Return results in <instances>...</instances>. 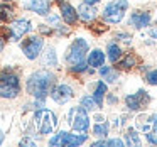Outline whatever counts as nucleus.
Masks as SVG:
<instances>
[{
    "instance_id": "nucleus-5",
    "label": "nucleus",
    "mask_w": 157,
    "mask_h": 147,
    "mask_svg": "<svg viewBox=\"0 0 157 147\" xmlns=\"http://www.w3.org/2000/svg\"><path fill=\"white\" fill-rule=\"evenodd\" d=\"M88 140V133L86 132H69V130H58V132H52L48 139V144L51 147H78L81 144H85Z\"/></svg>"
},
{
    "instance_id": "nucleus-6",
    "label": "nucleus",
    "mask_w": 157,
    "mask_h": 147,
    "mask_svg": "<svg viewBox=\"0 0 157 147\" xmlns=\"http://www.w3.org/2000/svg\"><path fill=\"white\" fill-rule=\"evenodd\" d=\"M34 29V22L27 17H14L10 22H7L5 25V39L10 42H19L22 37H25L27 34H31Z\"/></svg>"
},
{
    "instance_id": "nucleus-15",
    "label": "nucleus",
    "mask_w": 157,
    "mask_h": 147,
    "mask_svg": "<svg viewBox=\"0 0 157 147\" xmlns=\"http://www.w3.org/2000/svg\"><path fill=\"white\" fill-rule=\"evenodd\" d=\"M150 21H152L150 12L135 10V12H132L130 17H128V25H132L133 29H144V27H147V25L150 24Z\"/></svg>"
},
{
    "instance_id": "nucleus-8",
    "label": "nucleus",
    "mask_w": 157,
    "mask_h": 147,
    "mask_svg": "<svg viewBox=\"0 0 157 147\" xmlns=\"http://www.w3.org/2000/svg\"><path fill=\"white\" fill-rule=\"evenodd\" d=\"M130 2L128 0H112L103 7L101 19L106 24H120L122 19L125 17V12L128 10Z\"/></svg>"
},
{
    "instance_id": "nucleus-20",
    "label": "nucleus",
    "mask_w": 157,
    "mask_h": 147,
    "mask_svg": "<svg viewBox=\"0 0 157 147\" xmlns=\"http://www.w3.org/2000/svg\"><path fill=\"white\" fill-rule=\"evenodd\" d=\"M15 17V9L12 2H0V21L7 24Z\"/></svg>"
},
{
    "instance_id": "nucleus-12",
    "label": "nucleus",
    "mask_w": 157,
    "mask_h": 147,
    "mask_svg": "<svg viewBox=\"0 0 157 147\" xmlns=\"http://www.w3.org/2000/svg\"><path fill=\"white\" fill-rule=\"evenodd\" d=\"M149 102H150V96L145 90H139V91L130 93V95L125 96V106L128 112H137V110L144 108Z\"/></svg>"
},
{
    "instance_id": "nucleus-30",
    "label": "nucleus",
    "mask_w": 157,
    "mask_h": 147,
    "mask_svg": "<svg viewBox=\"0 0 157 147\" xmlns=\"http://www.w3.org/2000/svg\"><path fill=\"white\" fill-rule=\"evenodd\" d=\"M145 79H147V83H149V85L157 86V68L147 73V75H145Z\"/></svg>"
},
{
    "instance_id": "nucleus-10",
    "label": "nucleus",
    "mask_w": 157,
    "mask_h": 147,
    "mask_svg": "<svg viewBox=\"0 0 157 147\" xmlns=\"http://www.w3.org/2000/svg\"><path fill=\"white\" fill-rule=\"evenodd\" d=\"M49 98L56 103V105H66L75 98V88L66 81H56L52 85L51 91H49Z\"/></svg>"
},
{
    "instance_id": "nucleus-16",
    "label": "nucleus",
    "mask_w": 157,
    "mask_h": 147,
    "mask_svg": "<svg viewBox=\"0 0 157 147\" xmlns=\"http://www.w3.org/2000/svg\"><path fill=\"white\" fill-rule=\"evenodd\" d=\"M76 12H78V19L83 21L85 24H90V22H93L98 17V9L91 4H86V2L79 4L78 9H76Z\"/></svg>"
},
{
    "instance_id": "nucleus-24",
    "label": "nucleus",
    "mask_w": 157,
    "mask_h": 147,
    "mask_svg": "<svg viewBox=\"0 0 157 147\" xmlns=\"http://www.w3.org/2000/svg\"><path fill=\"white\" fill-rule=\"evenodd\" d=\"M123 142L127 144V145H137L139 147L140 144H142V140H140V135H139V132H137L135 129H127V133H125V140Z\"/></svg>"
},
{
    "instance_id": "nucleus-40",
    "label": "nucleus",
    "mask_w": 157,
    "mask_h": 147,
    "mask_svg": "<svg viewBox=\"0 0 157 147\" xmlns=\"http://www.w3.org/2000/svg\"><path fill=\"white\" fill-rule=\"evenodd\" d=\"M2 31H4V22L0 21V32H2Z\"/></svg>"
},
{
    "instance_id": "nucleus-27",
    "label": "nucleus",
    "mask_w": 157,
    "mask_h": 147,
    "mask_svg": "<svg viewBox=\"0 0 157 147\" xmlns=\"http://www.w3.org/2000/svg\"><path fill=\"white\" fill-rule=\"evenodd\" d=\"M118 63H120V66H122L123 69H130V68H133V66L137 64V58L133 54H127L125 58H120L118 59Z\"/></svg>"
},
{
    "instance_id": "nucleus-25",
    "label": "nucleus",
    "mask_w": 157,
    "mask_h": 147,
    "mask_svg": "<svg viewBox=\"0 0 157 147\" xmlns=\"http://www.w3.org/2000/svg\"><path fill=\"white\" fill-rule=\"evenodd\" d=\"M79 105H81L86 112H96V110L100 108V106L96 105V102L93 100L91 95H83L81 100H79Z\"/></svg>"
},
{
    "instance_id": "nucleus-4",
    "label": "nucleus",
    "mask_w": 157,
    "mask_h": 147,
    "mask_svg": "<svg viewBox=\"0 0 157 147\" xmlns=\"http://www.w3.org/2000/svg\"><path fill=\"white\" fill-rule=\"evenodd\" d=\"M22 93V79L17 71L10 68L0 69V98L15 100Z\"/></svg>"
},
{
    "instance_id": "nucleus-3",
    "label": "nucleus",
    "mask_w": 157,
    "mask_h": 147,
    "mask_svg": "<svg viewBox=\"0 0 157 147\" xmlns=\"http://www.w3.org/2000/svg\"><path fill=\"white\" fill-rule=\"evenodd\" d=\"M90 51V42L85 37H76L75 41L69 44L66 49L64 61L68 66V71L73 75H81V73L88 71V63H86V56Z\"/></svg>"
},
{
    "instance_id": "nucleus-31",
    "label": "nucleus",
    "mask_w": 157,
    "mask_h": 147,
    "mask_svg": "<svg viewBox=\"0 0 157 147\" xmlns=\"http://www.w3.org/2000/svg\"><path fill=\"white\" fill-rule=\"evenodd\" d=\"M19 145H29V147H36V139H32L31 135H24L19 140Z\"/></svg>"
},
{
    "instance_id": "nucleus-26",
    "label": "nucleus",
    "mask_w": 157,
    "mask_h": 147,
    "mask_svg": "<svg viewBox=\"0 0 157 147\" xmlns=\"http://www.w3.org/2000/svg\"><path fill=\"white\" fill-rule=\"evenodd\" d=\"M93 145H108V147H123L125 145V142H123L122 139H118V137H115V139H101V140H96V142H93Z\"/></svg>"
},
{
    "instance_id": "nucleus-21",
    "label": "nucleus",
    "mask_w": 157,
    "mask_h": 147,
    "mask_svg": "<svg viewBox=\"0 0 157 147\" xmlns=\"http://www.w3.org/2000/svg\"><path fill=\"white\" fill-rule=\"evenodd\" d=\"M100 75H101V78L105 79V83H117L118 81V71H117L113 66H100Z\"/></svg>"
},
{
    "instance_id": "nucleus-36",
    "label": "nucleus",
    "mask_w": 157,
    "mask_h": 147,
    "mask_svg": "<svg viewBox=\"0 0 157 147\" xmlns=\"http://www.w3.org/2000/svg\"><path fill=\"white\" fill-rule=\"evenodd\" d=\"M149 34H150V36H152V37H154V39H157V27H154V29H150V31H149Z\"/></svg>"
},
{
    "instance_id": "nucleus-29",
    "label": "nucleus",
    "mask_w": 157,
    "mask_h": 147,
    "mask_svg": "<svg viewBox=\"0 0 157 147\" xmlns=\"http://www.w3.org/2000/svg\"><path fill=\"white\" fill-rule=\"evenodd\" d=\"M37 31L41 36H44V37H49V36H54V31H52V27L49 24H39L37 25Z\"/></svg>"
},
{
    "instance_id": "nucleus-33",
    "label": "nucleus",
    "mask_w": 157,
    "mask_h": 147,
    "mask_svg": "<svg viewBox=\"0 0 157 147\" xmlns=\"http://www.w3.org/2000/svg\"><path fill=\"white\" fill-rule=\"evenodd\" d=\"M115 39H118V41H125V42H132V36L127 34V32H118V34L115 36Z\"/></svg>"
},
{
    "instance_id": "nucleus-35",
    "label": "nucleus",
    "mask_w": 157,
    "mask_h": 147,
    "mask_svg": "<svg viewBox=\"0 0 157 147\" xmlns=\"http://www.w3.org/2000/svg\"><path fill=\"white\" fill-rule=\"evenodd\" d=\"M5 44H7V39H5V36L0 32V54L4 52V49H5Z\"/></svg>"
},
{
    "instance_id": "nucleus-2",
    "label": "nucleus",
    "mask_w": 157,
    "mask_h": 147,
    "mask_svg": "<svg viewBox=\"0 0 157 147\" xmlns=\"http://www.w3.org/2000/svg\"><path fill=\"white\" fill-rule=\"evenodd\" d=\"M58 81V76L52 69L49 68H41L32 71L31 75L25 78L24 88L31 98L36 100H48L49 91H51L52 85Z\"/></svg>"
},
{
    "instance_id": "nucleus-34",
    "label": "nucleus",
    "mask_w": 157,
    "mask_h": 147,
    "mask_svg": "<svg viewBox=\"0 0 157 147\" xmlns=\"http://www.w3.org/2000/svg\"><path fill=\"white\" fill-rule=\"evenodd\" d=\"M106 96V103L108 105H115V103H118V98H117L115 95H105Z\"/></svg>"
},
{
    "instance_id": "nucleus-7",
    "label": "nucleus",
    "mask_w": 157,
    "mask_h": 147,
    "mask_svg": "<svg viewBox=\"0 0 157 147\" xmlns=\"http://www.w3.org/2000/svg\"><path fill=\"white\" fill-rule=\"evenodd\" d=\"M44 46H46V39L41 34H27L25 37H22L19 41V48H21L24 58L29 59V61L39 59Z\"/></svg>"
},
{
    "instance_id": "nucleus-9",
    "label": "nucleus",
    "mask_w": 157,
    "mask_h": 147,
    "mask_svg": "<svg viewBox=\"0 0 157 147\" xmlns=\"http://www.w3.org/2000/svg\"><path fill=\"white\" fill-rule=\"evenodd\" d=\"M68 125L71 127V130L76 132H88L90 130V115L81 105L78 106H71L68 110Z\"/></svg>"
},
{
    "instance_id": "nucleus-11",
    "label": "nucleus",
    "mask_w": 157,
    "mask_h": 147,
    "mask_svg": "<svg viewBox=\"0 0 157 147\" xmlns=\"http://www.w3.org/2000/svg\"><path fill=\"white\" fill-rule=\"evenodd\" d=\"M21 5L25 12L36 14L39 17H46L52 9L51 0H21Z\"/></svg>"
},
{
    "instance_id": "nucleus-39",
    "label": "nucleus",
    "mask_w": 157,
    "mask_h": 147,
    "mask_svg": "<svg viewBox=\"0 0 157 147\" xmlns=\"http://www.w3.org/2000/svg\"><path fill=\"white\" fill-rule=\"evenodd\" d=\"M86 4H91V5H96L98 2H101V0H85Z\"/></svg>"
},
{
    "instance_id": "nucleus-13",
    "label": "nucleus",
    "mask_w": 157,
    "mask_h": 147,
    "mask_svg": "<svg viewBox=\"0 0 157 147\" xmlns=\"http://www.w3.org/2000/svg\"><path fill=\"white\" fill-rule=\"evenodd\" d=\"M56 5H58L61 21L64 22L66 25H69V27L75 25L76 21H78V12H76V9L69 4L68 0H56Z\"/></svg>"
},
{
    "instance_id": "nucleus-17",
    "label": "nucleus",
    "mask_w": 157,
    "mask_h": 147,
    "mask_svg": "<svg viewBox=\"0 0 157 147\" xmlns=\"http://www.w3.org/2000/svg\"><path fill=\"white\" fill-rule=\"evenodd\" d=\"M137 127H139L140 132H157V113H152V115H140L137 118Z\"/></svg>"
},
{
    "instance_id": "nucleus-37",
    "label": "nucleus",
    "mask_w": 157,
    "mask_h": 147,
    "mask_svg": "<svg viewBox=\"0 0 157 147\" xmlns=\"http://www.w3.org/2000/svg\"><path fill=\"white\" fill-rule=\"evenodd\" d=\"M4 140H5V132H4L2 129H0V145L4 144Z\"/></svg>"
},
{
    "instance_id": "nucleus-18",
    "label": "nucleus",
    "mask_w": 157,
    "mask_h": 147,
    "mask_svg": "<svg viewBox=\"0 0 157 147\" xmlns=\"http://www.w3.org/2000/svg\"><path fill=\"white\" fill-rule=\"evenodd\" d=\"M106 93H108V86H106V83L103 81V79L95 81L91 85V96H93V100L96 102L98 106H103V102H105Z\"/></svg>"
},
{
    "instance_id": "nucleus-38",
    "label": "nucleus",
    "mask_w": 157,
    "mask_h": 147,
    "mask_svg": "<svg viewBox=\"0 0 157 147\" xmlns=\"http://www.w3.org/2000/svg\"><path fill=\"white\" fill-rule=\"evenodd\" d=\"M95 120H96V122H103V120H105V117H101L100 113H96V115H95Z\"/></svg>"
},
{
    "instance_id": "nucleus-32",
    "label": "nucleus",
    "mask_w": 157,
    "mask_h": 147,
    "mask_svg": "<svg viewBox=\"0 0 157 147\" xmlns=\"http://www.w3.org/2000/svg\"><path fill=\"white\" fill-rule=\"evenodd\" d=\"M145 139L149 140L150 144L157 145V132H154V130H150V132H145Z\"/></svg>"
},
{
    "instance_id": "nucleus-14",
    "label": "nucleus",
    "mask_w": 157,
    "mask_h": 147,
    "mask_svg": "<svg viewBox=\"0 0 157 147\" xmlns=\"http://www.w3.org/2000/svg\"><path fill=\"white\" fill-rule=\"evenodd\" d=\"M41 64L44 68H49V69H54V68H59V56H58V51H56L54 46H44L41 52Z\"/></svg>"
},
{
    "instance_id": "nucleus-22",
    "label": "nucleus",
    "mask_w": 157,
    "mask_h": 147,
    "mask_svg": "<svg viewBox=\"0 0 157 147\" xmlns=\"http://www.w3.org/2000/svg\"><path fill=\"white\" fill-rule=\"evenodd\" d=\"M106 52H108V54H106V58H108L110 63H113V64H115V63H118V59L123 56L122 54V48H120L117 42H110L108 48H106Z\"/></svg>"
},
{
    "instance_id": "nucleus-19",
    "label": "nucleus",
    "mask_w": 157,
    "mask_h": 147,
    "mask_svg": "<svg viewBox=\"0 0 157 147\" xmlns=\"http://www.w3.org/2000/svg\"><path fill=\"white\" fill-rule=\"evenodd\" d=\"M105 59H106V54L101 49H91V51H88V56H86L88 66L90 68H96V69L105 64Z\"/></svg>"
},
{
    "instance_id": "nucleus-23",
    "label": "nucleus",
    "mask_w": 157,
    "mask_h": 147,
    "mask_svg": "<svg viewBox=\"0 0 157 147\" xmlns=\"http://www.w3.org/2000/svg\"><path fill=\"white\" fill-rule=\"evenodd\" d=\"M91 132H93V135H95V137L105 139V137L108 135V132H110V123L105 122V120H103V122H96L95 125H93Z\"/></svg>"
},
{
    "instance_id": "nucleus-28",
    "label": "nucleus",
    "mask_w": 157,
    "mask_h": 147,
    "mask_svg": "<svg viewBox=\"0 0 157 147\" xmlns=\"http://www.w3.org/2000/svg\"><path fill=\"white\" fill-rule=\"evenodd\" d=\"M44 19H46V24H49L52 29H54L56 25H59V24H61V17H59V14H54L52 10L49 12V14L46 15Z\"/></svg>"
},
{
    "instance_id": "nucleus-1",
    "label": "nucleus",
    "mask_w": 157,
    "mask_h": 147,
    "mask_svg": "<svg viewBox=\"0 0 157 147\" xmlns=\"http://www.w3.org/2000/svg\"><path fill=\"white\" fill-rule=\"evenodd\" d=\"M58 115L52 110L46 108H37L32 112L31 120H27V127H25V135H31L32 139H42V137H49L56 129H58Z\"/></svg>"
}]
</instances>
